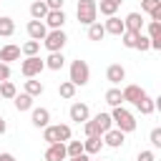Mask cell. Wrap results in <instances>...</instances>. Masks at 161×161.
Wrapping results in <instances>:
<instances>
[{
	"label": "cell",
	"mask_w": 161,
	"mask_h": 161,
	"mask_svg": "<svg viewBox=\"0 0 161 161\" xmlns=\"http://www.w3.org/2000/svg\"><path fill=\"white\" fill-rule=\"evenodd\" d=\"M151 48H153V50H161V35H158V38H153V40H151Z\"/></svg>",
	"instance_id": "obj_42"
},
{
	"label": "cell",
	"mask_w": 161,
	"mask_h": 161,
	"mask_svg": "<svg viewBox=\"0 0 161 161\" xmlns=\"http://www.w3.org/2000/svg\"><path fill=\"white\" fill-rule=\"evenodd\" d=\"M65 158H68V148H65L63 141L60 143H50L45 148V161H65Z\"/></svg>",
	"instance_id": "obj_9"
},
{
	"label": "cell",
	"mask_w": 161,
	"mask_h": 161,
	"mask_svg": "<svg viewBox=\"0 0 161 161\" xmlns=\"http://www.w3.org/2000/svg\"><path fill=\"white\" fill-rule=\"evenodd\" d=\"M96 3H98V0H96Z\"/></svg>",
	"instance_id": "obj_48"
},
{
	"label": "cell",
	"mask_w": 161,
	"mask_h": 161,
	"mask_svg": "<svg viewBox=\"0 0 161 161\" xmlns=\"http://www.w3.org/2000/svg\"><path fill=\"white\" fill-rule=\"evenodd\" d=\"M0 161H18L13 153H0Z\"/></svg>",
	"instance_id": "obj_44"
},
{
	"label": "cell",
	"mask_w": 161,
	"mask_h": 161,
	"mask_svg": "<svg viewBox=\"0 0 161 161\" xmlns=\"http://www.w3.org/2000/svg\"><path fill=\"white\" fill-rule=\"evenodd\" d=\"M5 131H8V123H5V121H3V116H0V136H3Z\"/></svg>",
	"instance_id": "obj_45"
},
{
	"label": "cell",
	"mask_w": 161,
	"mask_h": 161,
	"mask_svg": "<svg viewBox=\"0 0 161 161\" xmlns=\"http://www.w3.org/2000/svg\"><path fill=\"white\" fill-rule=\"evenodd\" d=\"M75 88H78L75 83H70V80H63V83L58 86V96H60V98H73V96H75Z\"/></svg>",
	"instance_id": "obj_30"
},
{
	"label": "cell",
	"mask_w": 161,
	"mask_h": 161,
	"mask_svg": "<svg viewBox=\"0 0 161 161\" xmlns=\"http://www.w3.org/2000/svg\"><path fill=\"white\" fill-rule=\"evenodd\" d=\"M25 30H28V35H30L33 40H40V43H43V38L48 35V25H45L43 20H30Z\"/></svg>",
	"instance_id": "obj_12"
},
{
	"label": "cell",
	"mask_w": 161,
	"mask_h": 161,
	"mask_svg": "<svg viewBox=\"0 0 161 161\" xmlns=\"http://www.w3.org/2000/svg\"><path fill=\"white\" fill-rule=\"evenodd\" d=\"M18 96V88H15V83L13 80H3L0 83V98H8V101H13Z\"/></svg>",
	"instance_id": "obj_28"
},
{
	"label": "cell",
	"mask_w": 161,
	"mask_h": 161,
	"mask_svg": "<svg viewBox=\"0 0 161 161\" xmlns=\"http://www.w3.org/2000/svg\"><path fill=\"white\" fill-rule=\"evenodd\" d=\"M70 138H73V133H70V126H68V123H58V126H50V123H48V126L43 128V141H45L48 146H50V143H60V141L68 143Z\"/></svg>",
	"instance_id": "obj_1"
},
{
	"label": "cell",
	"mask_w": 161,
	"mask_h": 161,
	"mask_svg": "<svg viewBox=\"0 0 161 161\" xmlns=\"http://www.w3.org/2000/svg\"><path fill=\"white\" fill-rule=\"evenodd\" d=\"M93 121L98 123L101 133H106L108 128H113V118H111V113H96V116H93Z\"/></svg>",
	"instance_id": "obj_29"
},
{
	"label": "cell",
	"mask_w": 161,
	"mask_h": 161,
	"mask_svg": "<svg viewBox=\"0 0 161 161\" xmlns=\"http://www.w3.org/2000/svg\"><path fill=\"white\" fill-rule=\"evenodd\" d=\"M83 131H86V136H103L101 128H98V123H96L93 118H88V121L83 123Z\"/></svg>",
	"instance_id": "obj_34"
},
{
	"label": "cell",
	"mask_w": 161,
	"mask_h": 161,
	"mask_svg": "<svg viewBox=\"0 0 161 161\" xmlns=\"http://www.w3.org/2000/svg\"><path fill=\"white\" fill-rule=\"evenodd\" d=\"M88 38H91V40H96V43H98V40H103V38H106V28H103L98 20H96V23H91V25H88Z\"/></svg>",
	"instance_id": "obj_27"
},
{
	"label": "cell",
	"mask_w": 161,
	"mask_h": 161,
	"mask_svg": "<svg viewBox=\"0 0 161 161\" xmlns=\"http://www.w3.org/2000/svg\"><path fill=\"white\" fill-rule=\"evenodd\" d=\"M68 80L70 83H75V86H86L88 80H91V65L86 63V60H73L70 63V70H68Z\"/></svg>",
	"instance_id": "obj_3"
},
{
	"label": "cell",
	"mask_w": 161,
	"mask_h": 161,
	"mask_svg": "<svg viewBox=\"0 0 161 161\" xmlns=\"http://www.w3.org/2000/svg\"><path fill=\"white\" fill-rule=\"evenodd\" d=\"M146 35H148L151 40L158 38V35H161V23H158V20H151V23L146 25Z\"/></svg>",
	"instance_id": "obj_36"
},
{
	"label": "cell",
	"mask_w": 161,
	"mask_h": 161,
	"mask_svg": "<svg viewBox=\"0 0 161 161\" xmlns=\"http://www.w3.org/2000/svg\"><path fill=\"white\" fill-rule=\"evenodd\" d=\"M63 65H65V55H63V50L50 53V55L45 58V68H50V70H60Z\"/></svg>",
	"instance_id": "obj_22"
},
{
	"label": "cell",
	"mask_w": 161,
	"mask_h": 161,
	"mask_svg": "<svg viewBox=\"0 0 161 161\" xmlns=\"http://www.w3.org/2000/svg\"><path fill=\"white\" fill-rule=\"evenodd\" d=\"M133 106H136V111H138L141 116H151V113L156 111V106H153V98H151L148 93H143V96H141V98H138Z\"/></svg>",
	"instance_id": "obj_17"
},
{
	"label": "cell",
	"mask_w": 161,
	"mask_h": 161,
	"mask_svg": "<svg viewBox=\"0 0 161 161\" xmlns=\"http://www.w3.org/2000/svg\"><path fill=\"white\" fill-rule=\"evenodd\" d=\"M65 148H68V158H70V156H80V153H86V151H83V141H73V138H70V141L65 143Z\"/></svg>",
	"instance_id": "obj_32"
},
{
	"label": "cell",
	"mask_w": 161,
	"mask_h": 161,
	"mask_svg": "<svg viewBox=\"0 0 161 161\" xmlns=\"http://www.w3.org/2000/svg\"><path fill=\"white\" fill-rule=\"evenodd\" d=\"M30 123H33L35 128H45V126L50 123V111H48V108H33V111H30Z\"/></svg>",
	"instance_id": "obj_13"
},
{
	"label": "cell",
	"mask_w": 161,
	"mask_h": 161,
	"mask_svg": "<svg viewBox=\"0 0 161 161\" xmlns=\"http://www.w3.org/2000/svg\"><path fill=\"white\" fill-rule=\"evenodd\" d=\"M148 141H151V146H153V148H161V126L151 128V133H148Z\"/></svg>",
	"instance_id": "obj_38"
},
{
	"label": "cell",
	"mask_w": 161,
	"mask_h": 161,
	"mask_svg": "<svg viewBox=\"0 0 161 161\" xmlns=\"http://www.w3.org/2000/svg\"><path fill=\"white\" fill-rule=\"evenodd\" d=\"M63 3H65V0H45L48 10H63Z\"/></svg>",
	"instance_id": "obj_41"
},
{
	"label": "cell",
	"mask_w": 161,
	"mask_h": 161,
	"mask_svg": "<svg viewBox=\"0 0 161 161\" xmlns=\"http://www.w3.org/2000/svg\"><path fill=\"white\" fill-rule=\"evenodd\" d=\"M103 148V138L101 136H86V141H83V151L91 156V153H98Z\"/></svg>",
	"instance_id": "obj_20"
},
{
	"label": "cell",
	"mask_w": 161,
	"mask_h": 161,
	"mask_svg": "<svg viewBox=\"0 0 161 161\" xmlns=\"http://www.w3.org/2000/svg\"><path fill=\"white\" fill-rule=\"evenodd\" d=\"M151 20H158V23H161V8H158V10L153 13V15H151Z\"/></svg>",
	"instance_id": "obj_47"
},
{
	"label": "cell",
	"mask_w": 161,
	"mask_h": 161,
	"mask_svg": "<svg viewBox=\"0 0 161 161\" xmlns=\"http://www.w3.org/2000/svg\"><path fill=\"white\" fill-rule=\"evenodd\" d=\"M136 161H156V156H153V151H138Z\"/></svg>",
	"instance_id": "obj_40"
},
{
	"label": "cell",
	"mask_w": 161,
	"mask_h": 161,
	"mask_svg": "<svg viewBox=\"0 0 161 161\" xmlns=\"http://www.w3.org/2000/svg\"><path fill=\"white\" fill-rule=\"evenodd\" d=\"M13 103H15V108L23 113V111H33V96H28V93H18L15 98H13Z\"/></svg>",
	"instance_id": "obj_24"
},
{
	"label": "cell",
	"mask_w": 161,
	"mask_h": 161,
	"mask_svg": "<svg viewBox=\"0 0 161 161\" xmlns=\"http://www.w3.org/2000/svg\"><path fill=\"white\" fill-rule=\"evenodd\" d=\"M143 93H146V91H143L141 86L131 83V86H126V88H123V103H136V101H138Z\"/></svg>",
	"instance_id": "obj_18"
},
{
	"label": "cell",
	"mask_w": 161,
	"mask_h": 161,
	"mask_svg": "<svg viewBox=\"0 0 161 161\" xmlns=\"http://www.w3.org/2000/svg\"><path fill=\"white\" fill-rule=\"evenodd\" d=\"M158 8H161V0H141V10L148 15H153Z\"/></svg>",
	"instance_id": "obj_35"
},
{
	"label": "cell",
	"mask_w": 161,
	"mask_h": 161,
	"mask_svg": "<svg viewBox=\"0 0 161 161\" xmlns=\"http://www.w3.org/2000/svg\"><path fill=\"white\" fill-rule=\"evenodd\" d=\"M65 43H68V35H65L63 30H48V35L43 38V45L48 48V53H58V50H63Z\"/></svg>",
	"instance_id": "obj_5"
},
{
	"label": "cell",
	"mask_w": 161,
	"mask_h": 161,
	"mask_svg": "<svg viewBox=\"0 0 161 161\" xmlns=\"http://www.w3.org/2000/svg\"><path fill=\"white\" fill-rule=\"evenodd\" d=\"M75 15H78V23H80V25L96 23V18H98V3H96V0H78Z\"/></svg>",
	"instance_id": "obj_4"
},
{
	"label": "cell",
	"mask_w": 161,
	"mask_h": 161,
	"mask_svg": "<svg viewBox=\"0 0 161 161\" xmlns=\"http://www.w3.org/2000/svg\"><path fill=\"white\" fill-rule=\"evenodd\" d=\"M106 103H108L111 108L123 106V91H121V88H108V91H106Z\"/></svg>",
	"instance_id": "obj_23"
},
{
	"label": "cell",
	"mask_w": 161,
	"mask_h": 161,
	"mask_svg": "<svg viewBox=\"0 0 161 161\" xmlns=\"http://www.w3.org/2000/svg\"><path fill=\"white\" fill-rule=\"evenodd\" d=\"M70 161H91L88 153H80V156H70Z\"/></svg>",
	"instance_id": "obj_43"
},
{
	"label": "cell",
	"mask_w": 161,
	"mask_h": 161,
	"mask_svg": "<svg viewBox=\"0 0 161 161\" xmlns=\"http://www.w3.org/2000/svg\"><path fill=\"white\" fill-rule=\"evenodd\" d=\"M153 106H156V111H161V96H156V98H153Z\"/></svg>",
	"instance_id": "obj_46"
},
{
	"label": "cell",
	"mask_w": 161,
	"mask_h": 161,
	"mask_svg": "<svg viewBox=\"0 0 161 161\" xmlns=\"http://www.w3.org/2000/svg\"><path fill=\"white\" fill-rule=\"evenodd\" d=\"M45 15H48L45 0H33V3H30V18H33V20H45Z\"/></svg>",
	"instance_id": "obj_19"
},
{
	"label": "cell",
	"mask_w": 161,
	"mask_h": 161,
	"mask_svg": "<svg viewBox=\"0 0 161 161\" xmlns=\"http://www.w3.org/2000/svg\"><path fill=\"white\" fill-rule=\"evenodd\" d=\"M20 45H13V43H8V45H3L0 48V60L3 63H13V60H20Z\"/></svg>",
	"instance_id": "obj_15"
},
{
	"label": "cell",
	"mask_w": 161,
	"mask_h": 161,
	"mask_svg": "<svg viewBox=\"0 0 161 161\" xmlns=\"http://www.w3.org/2000/svg\"><path fill=\"white\" fill-rule=\"evenodd\" d=\"M123 23H126V30H131V33H143V18H141V13H128V15L123 18Z\"/></svg>",
	"instance_id": "obj_16"
},
{
	"label": "cell",
	"mask_w": 161,
	"mask_h": 161,
	"mask_svg": "<svg viewBox=\"0 0 161 161\" xmlns=\"http://www.w3.org/2000/svg\"><path fill=\"white\" fill-rule=\"evenodd\" d=\"M106 80H108L111 86H118L121 80H126V68H123L121 63L108 65V68H106Z\"/></svg>",
	"instance_id": "obj_11"
},
{
	"label": "cell",
	"mask_w": 161,
	"mask_h": 161,
	"mask_svg": "<svg viewBox=\"0 0 161 161\" xmlns=\"http://www.w3.org/2000/svg\"><path fill=\"white\" fill-rule=\"evenodd\" d=\"M43 91H45V86H43L40 80H35V78H28V80H25V93H28V96L38 98V96H43Z\"/></svg>",
	"instance_id": "obj_25"
},
{
	"label": "cell",
	"mask_w": 161,
	"mask_h": 161,
	"mask_svg": "<svg viewBox=\"0 0 161 161\" xmlns=\"http://www.w3.org/2000/svg\"><path fill=\"white\" fill-rule=\"evenodd\" d=\"M3 80H10V63H3L0 60V83Z\"/></svg>",
	"instance_id": "obj_39"
},
{
	"label": "cell",
	"mask_w": 161,
	"mask_h": 161,
	"mask_svg": "<svg viewBox=\"0 0 161 161\" xmlns=\"http://www.w3.org/2000/svg\"><path fill=\"white\" fill-rule=\"evenodd\" d=\"M50 30H63V25H65V13L63 10H48V15H45V20H43Z\"/></svg>",
	"instance_id": "obj_10"
},
{
	"label": "cell",
	"mask_w": 161,
	"mask_h": 161,
	"mask_svg": "<svg viewBox=\"0 0 161 161\" xmlns=\"http://www.w3.org/2000/svg\"><path fill=\"white\" fill-rule=\"evenodd\" d=\"M13 33H15V20H13L10 15H3V18H0V35H3V38H10Z\"/></svg>",
	"instance_id": "obj_26"
},
{
	"label": "cell",
	"mask_w": 161,
	"mask_h": 161,
	"mask_svg": "<svg viewBox=\"0 0 161 161\" xmlns=\"http://www.w3.org/2000/svg\"><path fill=\"white\" fill-rule=\"evenodd\" d=\"M136 50H141V53L151 50V38L143 35V33H138V38H136Z\"/></svg>",
	"instance_id": "obj_33"
},
{
	"label": "cell",
	"mask_w": 161,
	"mask_h": 161,
	"mask_svg": "<svg viewBox=\"0 0 161 161\" xmlns=\"http://www.w3.org/2000/svg\"><path fill=\"white\" fill-rule=\"evenodd\" d=\"M136 38H138V33H131V30H126V33L121 35V43H123L126 48H136Z\"/></svg>",
	"instance_id": "obj_37"
},
{
	"label": "cell",
	"mask_w": 161,
	"mask_h": 161,
	"mask_svg": "<svg viewBox=\"0 0 161 161\" xmlns=\"http://www.w3.org/2000/svg\"><path fill=\"white\" fill-rule=\"evenodd\" d=\"M68 116H70V121H75V123H86V121L91 118V108H88V103H73L70 111H68Z\"/></svg>",
	"instance_id": "obj_8"
},
{
	"label": "cell",
	"mask_w": 161,
	"mask_h": 161,
	"mask_svg": "<svg viewBox=\"0 0 161 161\" xmlns=\"http://www.w3.org/2000/svg\"><path fill=\"white\" fill-rule=\"evenodd\" d=\"M121 3H123V0H98V10H101V15L111 18V15H116V10L121 8Z\"/></svg>",
	"instance_id": "obj_21"
},
{
	"label": "cell",
	"mask_w": 161,
	"mask_h": 161,
	"mask_svg": "<svg viewBox=\"0 0 161 161\" xmlns=\"http://www.w3.org/2000/svg\"><path fill=\"white\" fill-rule=\"evenodd\" d=\"M20 50H23V55H25V58H28V55H38V50H40V40H33V38H30L28 43H23V48H20Z\"/></svg>",
	"instance_id": "obj_31"
},
{
	"label": "cell",
	"mask_w": 161,
	"mask_h": 161,
	"mask_svg": "<svg viewBox=\"0 0 161 161\" xmlns=\"http://www.w3.org/2000/svg\"><path fill=\"white\" fill-rule=\"evenodd\" d=\"M103 28H106V35L111 33V35H123L126 33V23L121 20V18H116V15H111L106 23H103Z\"/></svg>",
	"instance_id": "obj_14"
},
{
	"label": "cell",
	"mask_w": 161,
	"mask_h": 161,
	"mask_svg": "<svg viewBox=\"0 0 161 161\" xmlns=\"http://www.w3.org/2000/svg\"><path fill=\"white\" fill-rule=\"evenodd\" d=\"M43 68H45V60L38 58V55H28V58L20 63V73H23L25 78H35V75H40Z\"/></svg>",
	"instance_id": "obj_6"
},
{
	"label": "cell",
	"mask_w": 161,
	"mask_h": 161,
	"mask_svg": "<svg viewBox=\"0 0 161 161\" xmlns=\"http://www.w3.org/2000/svg\"><path fill=\"white\" fill-rule=\"evenodd\" d=\"M123 141H126V133H123L121 128H108V131L103 133V143H106L108 148H121Z\"/></svg>",
	"instance_id": "obj_7"
},
{
	"label": "cell",
	"mask_w": 161,
	"mask_h": 161,
	"mask_svg": "<svg viewBox=\"0 0 161 161\" xmlns=\"http://www.w3.org/2000/svg\"><path fill=\"white\" fill-rule=\"evenodd\" d=\"M111 118H113V126L121 128L123 133H133V131H136V116H133L131 111H126L123 106H116V108L111 111Z\"/></svg>",
	"instance_id": "obj_2"
}]
</instances>
